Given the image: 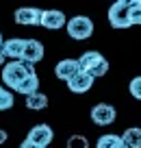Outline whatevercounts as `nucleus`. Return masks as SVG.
<instances>
[{
  "label": "nucleus",
  "instance_id": "f257e3e1",
  "mask_svg": "<svg viewBox=\"0 0 141 148\" xmlns=\"http://www.w3.org/2000/svg\"><path fill=\"white\" fill-rule=\"evenodd\" d=\"M31 74H35V68H33L31 63H26V61H22V59H15V61H11V63H7L5 68H2V83L15 92V87H18L24 79H28Z\"/></svg>",
  "mask_w": 141,
  "mask_h": 148
},
{
  "label": "nucleus",
  "instance_id": "f03ea898",
  "mask_svg": "<svg viewBox=\"0 0 141 148\" xmlns=\"http://www.w3.org/2000/svg\"><path fill=\"white\" fill-rule=\"evenodd\" d=\"M78 63H80V70H85L87 74H91L93 79L104 76V74L109 72V61H106L98 50H87L85 55L78 59Z\"/></svg>",
  "mask_w": 141,
  "mask_h": 148
},
{
  "label": "nucleus",
  "instance_id": "7ed1b4c3",
  "mask_svg": "<svg viewBox=\"0 0 141 148\" xmlns=\"http://www.w3.org/2000/svg\"><path fill=\"white\" fill-rule=\"evenodd\" d=\"M130 0H115L109 9V22L113 28H130Z\"/></svg>",
  "mask_w": 141,
  "mask_h": 148
},
{
  "label": "nucleus",
  "instance_id": "20e7f679",
  "mask_svg": "<svg viewBox=\"0 0 141 148\" xmlns=\"http://www.w3.org/2000/svg\"><path fill=\"white\" fill-rule=\"evenodd\" d=\"M65 31L72 39H89L93 35V22H91L87 15H74L65 22Z\"/></svg>",
  "mask_w": 141,
  "mask_h": 148
},
{
  "label": "nucleus",
  "instance_id": "39448f33",
  "mask_svg": "<svg viewBox=\"0 0 141 148\" xmlns=\"http://www.w3.org/2000/svg\"><path fill=\"white\" fill-rule=\"evenodd\" d=\"M115 118H117V111H115L113 105L100 102V105H96L93 109H91V120L96 122L98 126H109V124H113Z\"/></svg>",
  "mask_w": 141,
  "mask_h": 148
},
{
  "label": "nucleus",
  "instance_id": "423d86ee",
  "mask_svg": "<svg viewBox=\"0 0 141 148\" xmlns=\"http://www.w3.org/2000/svg\"><path fill=\"white\" fill-rule=\"evenodd\" d=\"M65 22H67V18H65V13H63V11H59V9H46V11H41L39 26L48 28V31H59V28L65 26Z\"/></svg>",
  "mask_w": 141,
  "mask_h": 148
},
{
  "label": "nucleus",
  "instance_id": "0eeeda50",
  "mask_svg": "<svg viewBox=\"0 0 141 148\" xmlns=\"http://www.w3.org/2000/svg\"><path fill=\"white\" fill-rule=\"evenodd\" d=\"M93 81H96V79H93L91 74H87L85 70H80V72H76L72 79L65 81V83H67L69 92H74V94H85V92H89V89H91Z\"/></svg>",
  "mask_w": 141,
  "mask_h": 148
},
{
  "label": "nucleus",
  "instance_id": "6e6552de",
  "mask_svg": "<svg viewBox=\"0 0 141 148\" xmlns=\"http://www.w3.org/2000/svg\"><path fill=\"white\" fill-rule=\"evenodd\" d=\"M15 22L24 26H37L41 22V9L37 7H20L15 11Z\"/></svg>",
  "mask_w": 141,
  "mask_h": 148
},
{
  "label": "nucleus",
  "instance_id": "1a4fd4ad",
  "mask_svg": "<svg viewBox=\"0 0 141 148\" xmlns=\"http://www.w3.org/2000/svg\"><path fill=\"white\" fill-rule=\"evenodd\" d=\"M44 59V44L37 42V39H26V46H24V52H22V61L35 65Z\"/></svg>",
  "mask_w": 141,
  "mask_h": 148
},
{
  "label": "nucleus",
  "instance_id": "9d476101",
  "mask_svg": "<svg viewBox=\"0 0 141 148\" xmlns=\"http://www.w3.org/2000/svg\"><path fill=\"white\" fill-rule=\"evenodd\" d=\"M52 137H54V133H52V129L48 124H37V126H33V129L28 131L26 139H31V142H35V144H39V146L46 148L52 142Z\"/></svg>",
  "mask_w": 141,
  "mask_h": 148
},
{
  "label": "nucleus",
  "instance_id": "9b49d317",
  "mask_svg": "<svg viewBox=\"0 0 141 148\" xmlns=\"http://www.w3.org/2000/svg\"><path fill=\"white\" fill-rule=\"evenodd\" d=\"M24 46H26V39H22V37H13V39H7V42H2V55L7 57V59H22V52H24Z\"/></svg>",
  "mask_w": 141,
  "mask_h": 148
},
{
  "label": "nucleus",
  "instance_id": "f8f14e48",
  "mask_svg": "<svg viewBox=\"0 0 141 148\" xmlns=\"http://www.w3.org/2000/svg\"><path fill=\"white\" fill-rule=\"evenodd\" d=\"M76 72H80V63H78V59H63V61H59L57 68H54L57 79H61V81H69Z\"/></svg>",
  "mask_w": 141,
  "mask_h": 148
},
{
  "label": "nucleus",
  "instance_id": "ddd939ff",
  "mask_svg": "<svg viewBox=\"0 0 141 148\" xmlns=\"http://www.w3.org/2000/svg\"><path fill=\"white\" fill-rule=\"evenodd\" d=\"M26 107H28V109H33V111L46 109V107H48V96H46V94H41V92L28 94V96H26Z\"/></svg>",
  "mask_w": 141,
  "mask_h": 148
},
{
  "label": "nucleus",
  "instance_id": "4468645a",
  "mask_svg": "<svg viewBox=\"0 0 141 148\" xmlns=\"http://www.w3.org/2000/svg\"><path fill=\"white\" fill-rule=\"evenodd\" d=\"M37 89H39V79H37V74H31L28 79H24L22 83L15 87V92H18V94H24V96H28V94L37 92Z\"/></svg>",
  "mask_w": 141,
  "mask_h": 148
},
{
  "label": "nucleus",
  "instance_id": "2eb2a0df",
  "mask_svg": "<svg viewBox=\"0 0 141 148\" xmlns=\"http://www.w3.org/2000/svg\"><path fill=\"white\" fill-rule=\"evenodd\" d=\"M124 144L130 148H141V129H126L122 135Z\"/></svg>",
  "mask_w": 141,
  "mask_h": 148
},
{
  "label": "nucleus",
  "instance_id": "dca6fc26",
  "mask_svg": "<svg viewBox=\"0 0 141 148\" xmlns=\"http://www.w3.org/2000/svg\"><path fill=\"white\" fill-rule=\"evenodd\" d=\"M119 146H122V137L113 135V133H106L102 137H98V144H96V148H119Z\"/></svg>",
  "mask_w": 141,
  "mask_h": 148
},
{
  "label": "nucleus",
  "instance_id": "f3484780",
  "mask_svg": "<svg viewBox=\"0 0 141 148\" xmlns=\"http://www.w3.org/2000/svg\"><path fill=\"white\" fill-rule=\"evenodd\" d=\"M13 94L11 92H7V89H2L0 92V111H7V109H11L13 107Z\"/></svg>",
  "mask_w": 141,
  "mask_h": 148
},
{
  "label": "nucleus",
  "instance_id": "a211bd4d",
  "mask_svg": "<svg viewBox=\"0 0 141 148\" xmlns=\"http://www.w3.org/2000/svg\"><path fill=\"white\" fill-rule=\"evenodd\" d=\"M67 148H89V142H87V137H82V135H69Z\"/></svg>",
  "mask_w": 141,
  "mask_h": 148
},
{
  "label": "nucleus",
  "instance_id": "6ab92c4d",
  "mask_svg": "<svg viewBox=\"0 0 141 148\" xmlns=\"http://www.w3.org/2000/svg\"><path fill=\"white\" fill-rule=\"evenodd\" d=\"M128 89H130L132 98L141 100V76H135V79L130 81V85H128Z\"/></svg>",
  "mask_w": 141,
  "mask_h": 148
},
{
  "label": "nucleus",
  "instance_id": "aec40b11",
  "mask_svg": "<svg viewBox=\"0 0 141 148\" xmlns=\"http://www.w3.org/2000/svg\"><path fill=\"white\" fill-rule=\"evenodd\" d=\"M130 22L132 26L141 24V5H130Z\"/></svg>",
  "mask_w": 141,
  "mask_h": 148
},
{
  "label": "nucleus",
  "instance_id": "412c9836",
  "mask_svg": "<svg viewBox=\"0 0 141 148\" xmlns=\"http://www.w3.org/2000/svg\"><path fill=\"white\" fill-rule=\"evenodd\" d=\"M20 148H44V146H39V144L31 142V139H24V142L20 144Z\"/></svg>",
  "mask_w": 141,
  "mask_h": 148
},
{
  "label": "nucleus",
  "instance_id": "4be33fe9",
  "mask_svg": "<svg viewBox=\"0 0 141 148\" xmlns=\"http://www.w3.org/2000/svg\"><path fill=\"white\" fill-rule=\"evenodd\" d=\"M7 139H9V133H7V131H2V129H0V146H2V144H5Z\"/></svg>",
  "mask_w": 141,
  "mask_h": 148
},
{
  "label": "nucleus",
  "instance_id": "5701e85b",
  "mask_svg": "<svg viewBox=\"0 0 141 148\" xmlns=\"http://www.w3.org/2000/svg\"><path fill=\"white\" fill-rule=\"evenodd\" d=\"M5 59H7V57H5V55H2V50H0V65L5 63Z\"/></svg>",
  "mask_w": 141,
  "mask_h": 148
},
{
  "label": "nucleus",
  "instance_id": "b1692460",
  "mask_svg": "<svg viewBox=\"0 0 141 148\" xmlns=\"http://www.w3.org/2000/svg\"><path fill=\"white\" fill-rule=\"evenodd\" d=\"M130 2L132 5H141V0H130Z\"/></svg>",
  "mask_w": 141,
  "mask_h": 148
},
{
  "label": "nucleus",
  "instance_id": "393cba45",
  "mask_svg": "<svg viewBox=\"0 0 141 148\" xmlns=\"http://www.w3.org/2000/svg\"><path fill=\"white\" fill-rule=\"evenodd\" d=\"M2 42H5V39H2V35H0V48H2Z\"/></svg>",
  "mask_w": 141,
  "mask_h": 148
},
{
  "label": "nucleus",
  "instance_id": "a878e982",
  "mask_svg": "<svg viewBox=\"0 0 141 148\" xmlns=\"http://www.w3.org/2000/svg\"><path fill=\"white\" fill-rule=\"evenodd\" d=\"M2 89H5V87H0V92H2Z\"/></svg>",
  "mask_w": 141,
  "mask_h": 148
},
{
  "label": "nucleus",
  "instance_id": "bb28decb",
  "mask_svg": "<svg viewBox=\"0 0 141 148\" xmlns=\"http://www.w3.org/2000/svg\"><path fill=\"white\" fill-rule=\"evenodd\" d=\"M113 2H115V0H113Z\"/></svg>",
  "mask_w": 141,
  "mask_h": 148
}]
</instances>
